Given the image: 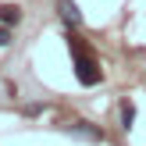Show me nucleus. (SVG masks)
Listing matches in <instances>:
<instances>
[{
    "instance_id": "39448f33",
    "label": "nucleus",
    "mask_w": 146,
    "mask_h": 146,
    "mask_svg": "<svg viewBox=\"0 0 146 146\" xmlns=\"http://www.w3.org/2000/svg\"><path fill=\"white\" fill-rule=\"evenodd\" d=\"M132 121H135V104H128V100H125V104H121V128L128 132Z\"/></svg>"
},
{
    "instance_id": "7ed1b4c3",
    "label": "nucleus",
    "mask_w": 146,
    "mask_h": 146,
    "mask_svg": "<svg viewBox=\"0 0 146 146\" xmlns=\"http://www.w3.org/2000/svg\"><path fill=\"white\" fill-rule=\"evenodd\" d=\"M57 14H61V21L68 29H78V25H82V11H78L75 0H57Z\"/></svg>"
},
{
    "instance_id": "0eeeda50",
    "label": "nucleus",
    "mask_w": 146,
    "mask_h": 146,
    "mask_svg": "<svg viewBox=\"0 0 146 146\" xmlns=\"http://www.w3.org/2000/svg\"><path fill=\"white\" fill-rule=\"evenodd\" d=\"M39 111H43V104H25V118H36Z\"/></svg>"
},
{
    "instance_id": "f03ea898",
    "label": "nucleus",
    "mask_w": 146,
    "mask_h": 146,
    "mask_svg": "<svg viewBox=\"0 0 146 146\" xmlns=\"http://www.w3.org/2000/svg\"><path fill=\"white\" fill-rule=\"evenodd\" d=\"M64 132L78 135V139H89V143H104V128L89 125V121H71V125H64Z\"/></svg>"
},
{
    "instance_id": "20e7f679",
    "label": "nucleus",
    "mask_w": 146,
    "mask_h": 146,
    "mask_svg": "<svg viewBox=\"0 0 146 146\" xmlns=\"http://www.w3.org/2000/svg\"><path fill=\"white\" fill-rule=\"evenodd\" d=\"M21 7L18 4H0V25H7V29H18L21 25Z\"/></svg>"
},
{
    "instance_id": "423d86ee",
    "label": "nucleus",
    "mask_w": 146,
    "mask_h": 146,
    "mask_svg": "<svg viewBox=\"0 0 146 146\" xmlns=\"http://www.w3.org/2000/svg\"><path fill=\"white\" fill-rule=\"evenodd\" d=\"M11 43H14V32L7 25H0V46H11Z\"/></svg>"
},
{
    "instance_id": "f257e3e1",
    "label": "nucleus",
    "mask_w": 146,
    "mask_h": 146,
    "mask_svg": "<svg viewBox=\"0 0 146 146\" xmlns=\"http://www.w3.org/2000/svg\"><path fill=\"white\" fill-rule=\"evenodd\" d=\"M68 50H71V61H75V78H78V86H96L100 78H104V71H100V64H96V57L89 54V46L82 43V36L78 32H71L68 29Z\"/></svg>"
}]
</instances>
